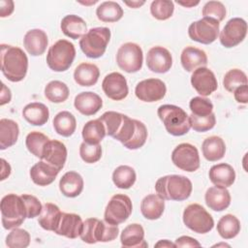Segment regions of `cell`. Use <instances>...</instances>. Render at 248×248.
<instances>
[{
    "instance_id": "50",
    "label": "cell",
    "mask_w": 248,
    "mask_h": 248,
    "mask_svg": "<svg viewBox=\"0 0 248 248\" xmlns=\"http://www.w3.org/2000/svg\"><path fill=\"white\" fill-rule=\"evenodd\" d=\"M226 8L220 1H208L202 8L203 17H211L217 21H222L226 17Z\"/></svg>"
},
{
    "instance_id": "25",
    "label": "cell",
    "mask_w": 248,
    "mask_h": 248,
    "mask_svg": "<svg viewBox=\"0 0 248 248\" xmlns=\"http://www.w3.org/2000/svg\"><path fill=\"white\" fill-rule=\"evenodd\" d=\"M59 171L56 168L42 160L30 169L29 174L36 185L47 186L55 180Z\"/></svg>"
},
{
    "instance_id": "14",
    "label": "cell",
    "mask_w": 248,
    "mask_h": 248,
    "mask_svg": "<svg viewBox=\"0 0 248 248\" xmlns=\"http://www.w3.org/2000/svg\"><path fill=\"white\" fill-rule=\"evenodd\" d=\"M166 92V84L159 78L143 79L140 81L135 88L137 98L146 103H153L162 100L165 97Z\"/></svg>"
},
{
    "instance_id": "54",
    "label": "cell",
    "mask_w": 248,
    "mask_h": 248,
    "mask_svg": "<svg viewBox=\"0 0 248 248\" xmlns=\"http://www.w3.org/2000/svg\"><path fill=\"white\" fill-rule=\"evenodd\" d=\"M15 10V4L12 0H1L0 1V16L6 17L13 14Z\"/></svg>"
},
{
    "instance_id": "34",
    "label": "cell",
    "mask_w": 248,
    "mask_h": 248,
    "mask_svg": "<svg viewBox=\"0 0 248 248\" xmlns=\"http://www.w3.org/2000/svg\"><path fill=\"white\" fill-rule=\"evenodd\" d=\"M19 128L16 121L8 118L0 120V149L5 150L13 146L18 139Z\"/></svg>"
},
{
    "instance_id": "10",
    "label": "cell",
    "mask_w": 248,
    "mask_h": 248,
    "mask_svg": "<svg viewBox=\"0 0 248 248\" xmlns=\"http://www.w3.org/2000/svg\"><path fill=\"white\" fill-rule=\"evenodd\" d=\"M143 53L141 47L135 43H125L117 50L116 63L126 73H137L142 67Z\"/></svg>"
},
{
    "instance_id": "45",
    "label": "cell",
    "mask_w": 248,
    "mask_h": 248,
    "mask_svg": "<svg viewBox=\"0 0 248 248\" xmlns=\"http://www.w3.org/2000/svg\"><path fill=\"white\" fill-rule=\"evenodd\" d=\"M123 113L117 112V111H113V110H108L106 111L105 113H103L99 119L103 122L105 129H106V133L108 136L112 137L117 133L122 120H123Z\"/></svg>"
},
{
    "instance_id": "42",
    "label": "cell",
    "mask_w": 248,
    "mask_h": 248,
    "mask_svg": "<svg viewBox=\"0 0 248 248\" xmlns=\"http://www.w3.org/2000/svg\"><path fill=\"white\" fill-rule=\"evenodd\" d=\"M48 140L49 138L46 137L45 134L38 131H33L26 136L25 145L31 154H33L37 158L42 159L45 145Z\"/></svg>"
},
{
    "instance_id": "27",
    "label": "cell",
    "mask_w": 248,
    "mask_h": 248,
    "mask_svg": "<svg viewBox=\"0 0 248 248\" xmlns=\"http://www.w3.org/2000/svg\"><path fill=\"white\" fill-rule=\"evenodd\" d=\"M208 176L215 186L228 188L232 186L235 180V171L231 165L221 163L210 168Z\"/></svg>"
},
{
    "instance_id": "32",
    "label": "cell",
    "mask_w": 248,
    "mask_h": 248,
    "mask_svg": "<svg viewBox=\"0 0 248 248\" xmlns=\"http://www.w3.org/2000/svg\"><path fill=\"white\" fill-rule=\"evenodd\" d=\"M100 77V70L95 64L81 63L74 72V79L80 86H92L97 83Z\"/></svg>"
},
{
    "instance_id": "60",
    "label": "cell",
    "mask_w": 248,
    "mask_h": 248,
    "mask_svg": "<svg viewBox=\"0 0 248 248\" xmlns=\"http://www.w3.org/2000/svg\"><path fill=\"white\" fill-rule=\"evenodd\" d=\"M214 246H227V247H230V245L229 244H226V243H220V244H216V245H214Z\"/></svg>"
},
{
    "instance_id": "3",
    "label": "cell",
    "mask_w": 248,
    "mask_h": 248,
    "mask_svg": "<svg viewBox=\"0 0 248 248\" xmlns=\"http://www.w3.org/2000/svg\"><path fill=\"white\" fill-rule=\"evenodd\" d=\"M157 114L167 132L171 136H183L191 129L190 117L180 107L169 104L162 105L158 108Z\"/></svg>"
},
{
    "instance_id": "8",
    "label": "cell",
    "mask_w": 248,
    "mask_h": 248,
    "mask_svg": "<svg viewBox=\"0 0 248 248\" xmlns=\"http://www.w3.org/2000/svg\"><path fill=\"white\" fill-rule=\"evenodd\" d=\"M183 223L197 233H207L214 227L212 216L199 203H191L183 211Z\"/></svg>"
},
{
    "instance_id": "39",
    "label": "cell",
    "mask_w": 248,
    "mask_h": 248,
    "mask_svg": "<svg viewBox=\"0 0 248 248\" xmlns=\"http://www.w3.org/2000/svg\"><path fill=\"white\" fill-rule=\"evenodd\" d=\"M137 179L135 170L127 165H121L117 167L112 172V181L114 185L119 189L131 188Z\"/></svg>"
},
{
    "instance_id": "15",
    "label": "cell",
    "mask_w": 248,
    "mask_h": 248,
    "mask_svg": "<svg viewBox=\"0 0 248 248\" xmlns=\"http://www.w3.org/2000/svg\"><path fill=\"white\" fill-rule=\"evenodd\" d=\"M102 89L106 96L113 101H121L125 99L129 93L127 80L125 77L118 72H112L104 78Z\"/></svg>"
},
{
    "instance_id": "47",
    "label": "cell",
    "mask_w": 248,
    "mask_h": 248,
    "mask_svg": "<svg viewBox=\"0 0 248 248\" xmlns=\"http://www.w3.org/2000/svg\"><path fill=\"white\" fill-rule=\"evenodd\" d=\"M189 108L192 114L196 116H206L212 112L213 104L207 98H204L202 96H197L191 99L189 103Z\"/></svg>"
},
{
    "instance_id": "11",
    "label": "cell",
    "mask_w": 248,
    "mask_h": 248,
    "mask_svg": "<svg viewBox=\"0 0 248 248\" xmlns=\"http://www.w3.org/2000/svg\"><path fill=\"white\" fill-rule=\"evenodd\" d=\"M220 22L211 17H202L190 24L188 35L191 40L209 45L213 43L219 36Z\"/></svg>"
},
{
    "instance_id": "35",
    "label": "cell",
    "mask_w": 248,
    "mask_h": 248,
    "mask_svg": "<svg viewBox=\"0 0 248 248\" xmlns=\"http://www.w3.org/2000/svg\"><path fill=\"white\" fill-rule=\"evenodd\" d=\"M53 128L55 132L65 138L71 137L77 128V120L73 113L67 110L58 112L53 118Z\"/></svg>"
},
{
    "instance_id": "21",
    "label": "cell",
    "mask_w": 248,
    "mask_h": 248,
    "mask_svg": "<svg viewBox=\"0 0 248 248\" xmlns=\"http://www.w3.org/2000/svg\"><path fill=\"white\" fill-rule=\"evenodd\" d=\"M47 44V35L42 29H31L26 32L23 38V46L26 51L32 56H40L44 54Z\"/></svg>"
},
{
    "instance_id": "53",
    "label": "cell",
    "mask_w": 248,
    "mask_h": 248,
    "mask_svg": "<svg viewBox=\"0 0 248 248\" xmlns=\"http://www.w3.org/2000/svg\"><path fill=\"white\" fill-rule=\"evenodd\" d=\"M232 93H233L234 99L237 103H240V104L248 103V86H247V84L241 85L240 87L236 88Z\"/></svg>"
},
{
    "instance_id": "51",
    "label": "cell",
    "mask_w": 248,
    "mask_h": 248,
    "mask_svg": "<svg viewBox=\"0 0 248 248\" xmlns=\"http://www.w3.org/2000/svg\"><path fill=\"white\" fill-rule=\"evenodd\" d=\"M21 198L25 203L27 218L32 219L39 216L43 209V205L41 202L35 196L28 195V194L21 195Z\"/></svg>"
},
{
    "instance_id": "44",
    "label": "cell",
    "mask_w": 248,
    "mask_h": 248,
    "mask_svg": "<svg viewBox=\"0 0 248 248\" xmlns=\"http://www.w3.org/2000/svg\"><path fill=\"white\" fill-rule=\"evenodd\" d=\"M174 11V4L169 0H155L151 2L150 13L158 20L169 19Z\"/></svg>"
},
{
    "instance_id": "17",
    "label": "cell",
    "mask_w": 248,
    "mask_h": 248,
    "mask_svg": "<svg viewBox=\"0 0 248 248\" xmlns=\"http://www.w3.org/2000/svg\"><path fill=\"white\" fill-rule=\"evenodd\" d=\"M146 65L147 68L153 73L165 74L171 68V54L166 47L160 46H153L147 52Z\"/></svg>"
},
{
    "instance_id": "52",
    "label": "cell",
    "mask_w": 248,
    "mask_h": 248,
    "mask_svg": "<svg viewBox=\"0 0 248 248\" xmlns=\"http://www.w3.org/2000/svg\"><path fill=\"white\" fill-rule=\"evenodd\" d=\"M175 247H201V243L188 235H182L175 239Z\"/></svg>"
},
{
    "instance_id": "29",
    "label": "cell",
    "mask_w": 248,
    "mask_h": 248,
    "mask_svg": "<svg viewBox=\"0 0 248 248\" xmlns=\"http://www.w3.org/2000/svg\"><path fill=\"white\" fill-rule=\"evenodd\" d=\"M165 210V200L157 194L145 196L140 202V211L144 218L148 220L159 219Z\"/></svg>"
},
{
    "instance_id": "59",
    "label": "cell",
    "mask_w": 248,
    "mask_h": 248,
    "mask_svg": "<svg viewBox=\"0 0 248 248\" xmlns=\"http://www.w3.org/2000/svg\"><path fill=\"white\" fill-rule=\"evenodd\" d=\"M200 3V1H186V2H181V1H177V4L183 6V7H186V8H191V7H194L196 5H198Z\"/></svg>"
},
{
    "instance_id": "33",
    "label": "cell",
    "mask_w": 248,
    "mask_h": 248,
    "mask_svg": "<svg viewBox=\"0 0 248 248\" xmlns=\"http://www.w3.org/2000/svg\"><path fill=\"white\" fill-rule=\"evenodd\" d=\"M62 212L60 208L51 202H46L43 205L42 212L39 215L38 223L46 231L54 232L61 219Z\"/></svg>"
},
{
    "instance_id": "56",
    "label": "cell",
    "mask_w": 248,
    "mask_h": 248,
    "mask_svg": "<svg viewBox=\"0 0 248 248\" xmlns=\"http://www.w3.org/2000/svg\"><path fill=\"white\" fill-rule=\"evenodd\" d=\"M1 180H5L11 174V166L3 158L1 159Z\"/></svg>"
},
{
    "instance_id": "37",
    "label": "cell",
    "mask_w": 248,
    "mask_h": 248,
    "mask_svg": "<svg viewBox=\"0 0 248 248\" xmlns=\"http://www.w3.org/2000/svg\"><path fill=\"white\" fill-rule=\"evenodd\" d=\"M96 16L103 22H116L123 16V9L114 1H105L96 9Z\"/></svg>"
},
{
    "instance_id": "48",
    "label": "cell",
    "mask_w": 248,
    "mask_h": 248,
    "mask_svg": "<svg viewBox=\"0 0 248 248\" xmlns=\"http://www.w3.org/2000/svg\"><path fill=\"white\" fill-rule=\"evenodd\" d=\"M190 123H191V128H193L194 131L196 132H206L211 130L215 124H216V117L213 112L206 116H196L194 114H190Z\"/></svg>"
},
{
    "instance_id": "57",
    "label": "cell",
    "mask_w": 248,
    "mask_h": 248,
    "mask_svg": "<svg viewBox=\"0 0 248 248\" xmlns=\"http://www.w3.org/2000/svg\"><path fill=\"white\" fill-rule=\"evenodd\" d=\"M154 247H175V245H174V243L170 242L168 239H162V240H159L154 245Z\"/></svg>"
},
{
    "instance_id": "38",
    "label": "cell",
    "mask_w": 248,
    "mask_h": 248,
    "mask_svg": "<svg viewBox=\"0 0 248 248\" xmlns=\"http://www.w3.org/2000/svg\"><path fill=\"white\" fill-rule=\"evenodd\" d=\"M240 222L232 214H226L217 223V232L224 239H232L240 232Z\"/></svg>"
},
{
    "instance_id": "30",
    "label": "cell",
    "mask_w": 248,
    "mask_h": 248,
    "mask_svg": "<svg viewBox=\"0 0 248 248\" xmlns=\"http://www.w3.org/2000/svg\"><path fill=\"white\" fill-rule=\"evenodd\" d=\"M22 116L31 125L43 126L48 120L49 111L47 107L43 103L33 102L23 108Z\"/></svg>"
},
{
    "instance_id": "5",
    "label": "cell",
    "mask_w": 248,
    "mask_h": 248,
    "mask_svg": "<svg viewBox=\"0 0 248 248\" xmlns=\"http://www.w3.org/2000/svg\"><path fill=\"white\" fill-rule=\"evenodd\" d=\"M27 218L25 203L21 196L8 194L1 200V221L3 228L13 230L18 228Z\"/></svg>"
},
{
    "instance_id": "36",
    "label": "cell",
    "mask_w": 248,
    "mask_h": 248,
    "mask_svg": "<svg viewBox=\"0 0 248 248\" xmlns=\"http://www.w3.org/2000/svg\"><path fill=\"white\" fill-rule=\"evenodd\" d=\"M82 139L83 141L89 144H99L107 135L103 122L98 119L89 120L82 128Z\"/></svg>"
},
{
    "instance_id": "22",
    "label": "cell",
    "mask_w": 248,
    "mask_h": 248,
    "mask_svg": "<svg viewBox=\"0 0 248 248\" xmlns=\"http://www.w3.org/2000/svg\"><path fill=\"white\" fill-rule=\"evenodd\" d=\"M231 194L225 187H209L204 195L206 205L214 211H223L231 204Z\"/></svg>"
},
{
    "instance_id": "7",
    "label": "cell",
    "mask_w": 248,
    "mask_h": 248,
    "mask_svg": "<svg viewBox=\"0 0 248 248\" xmlns=\"http://www.w3.org/2000/svg\"><path fill=\"white\" fill-rule=\"evenodd\" d=\"M110 40V30L108 27H95L79 40L82 52L89 58H99L104 55Z\"/></svg>"
},
{
    "instance_id": "18",
    "label": "cell",
    "mask_w": 248,
    "mask_h": 248,
    "mask_svg": "<svg viewBox=\"0 0 248 248\" xmlns=\"http://www.w3.org/2000/svg\"><path fill=\"white\" fill-rule=\"evenodd\" d=\"M42 160L61 170L67 160L65 144L56 140H49L45 145Z\"/></svg>"
},
{
    "instance_id": "12",
    "label": "cell",
    "mask_w": 248,
    "mask_h": 248,
    "mask_svg": "<svg viewBox=\"0 0 248 248\" xmlns=\"http://www.w3.org/2000/svg\"><path fill=\"white\" fill-rule=\"evenodd\" d=\"M171 161L178 169L193 172L200 168V155L196 146L183 142L178 144L171 153Z\"/></svg>"
},
{
    "instance_id": "9",
    "label": "cell",
    "mask_w": 248,
    "mask_h": 248,
    "mask_svg": "<svg viewBox=\"0 0 248 248\" xmlns=\"http://www.w3.org/2000/svg\"><path fill=\"white\" fill-rule=\"evenodd\" d=\"M132 210L131 199L127 195L116 194L111 197L106 206L104 220L110 225L118 226L130 217Z\"/></svg>"
},
{
    "instance_id": "13",
    "label": "cell",
    "mask_w": 248,
    "mask_h": 248,
    "mask_svg": "<svg viewBox=\"0 0 248 248\" xmlns=\"http://www.w3.org/2000/svg\"><path fill=\"white\" fill-rule=\"evenodd\" d=\"M247 22L240 17L231 18L220 32V43L223 46L231 48L239 45L246 37Z\"/></svg>"
},
{
    "instance_id": "6",
    "label": "cell",
    "mask_w": 248,
    "mask_h": 248,
    "mask_svg": "<svg viewBox=\"0 0 248 248\" xmlns=\"http://www.w3.org/2000/svg\"><path fill=\"white\" fill-rule=\"evenodd\" d=\"M75 57V46L71 42L61 39L49 47L46 63L48 68L54 72H65L72 66Z\"/></svg>"
},
{
    "instance_id": "26",
    "label": "cell",
    "mask_w": 248,
    "mask_h": 248,
    "mask_svg": "<svg viewBox=\"0 0 248 248\" xmlns=\"http://www.w3.org/2000/svg\"><path fill=\"white\" fill-rule=\"evenodd\" d=\"M63 34L73 40L81 39L87 33V25L83 18L76 15L65 16L60 23Z\"/></svg>"
},
{
    "instance_id": "4",
    "label": "cell",
    "mask_w": 248,
    "mask_h": 248,
    "mask_svg": "<svg viewBox=\"0 0 248 248\" xmlns=\"http://www.w3.org/2000/svg\"><path fill=\"white\" fill-rule=\"evenodd\" d=\"M118 233V226L110 225L105 220L87 218L83 222L79 237L85 243L94 244L97 242L112 241L117 237Z\"/></svg>"
},
{
    "instance_id": "40",
    "label": "cell",
    "mask_w": 248,
    "mask_h": 248,
    "mask_svg": "<svg viewBox=\"0 0 248 248\" xmlns=\"http://www.w3.org/2000/svg\"><path fill=\"white\" fill-rule=\"evenodd\" d=\"M69 88L60 80H51L45 87V97L51 103L59 104L69 98Z\"/></svg>"
},
{
    "instance_id": "20",
    "label": "cell",
    "mask_w": 248,
    "mask_h": 248,
    "mask_svg": "<svg viewBox=\"0 0 248 248\" xmlns=\"http://www.w3.org/2000/svg\"><path fill=\"white\" fill-rule=\"evenodd\" d=\"M74 106L78 111L85 116L97 113L103 107L102 98L91 91L81 92L75 97Z\"/></svg>"
},
{
    "instance_id": "55",
    "label": "cell",
    "mask_w": 248,
    "mask_h": 248,
    "mask_svg": "<svg viewBox=\"0 0 248 248\" xmlns=\"http://www.w3.org/2000/svg\"><path fill=\"white\" fill-rule=\"evenodd\" d=\"M12 99V93L9 87L5 85V83L2 82V89H1V94H0V105L4 106L5 104L10 103Z\"/></svg>"
},
{
    "instance_id": "28",
    "label": "cell",
    "mask_w": 248,
    "mask_h": 248,
    "mask_svg": "<svg viewBox=\"0 0 248 248\" xmlns=\"http://www.w3.org/2000/svg\"><path fill=\"white\" fill-rule=\"evenodd\" d=\"M82 176L74 170L67 171L59 181L60 192L68 198H76L79 196L83 190Z\"/></svg>"
},
{
    "instance_id": "46",
    "label": "cell",
    "mask_w": 248,
    "mask_h": 248,
    "mask_svg": "<svg viewBox=\"0 0 248 248\" xmlns=\"http://www.w3.org/2000/svg\"><path fill=\"white\" fill-rule=\"evenodd\" d=\"M30 244V234L26 230L15 228L6 237V245L9 248H26Z\"/></svg>"
},
{
    "instance_id": "2",
    "label": "cell",
    "mask_w": 248,
    "mask_h": 248,
    "mask_svg": "<svg viewBox=\"0 0 248 248\" xmlns=\"http://www.w3.org/2000/svg\"><path fill=\"white\" fill-rule=\"evenodd\" d=\"M192 190L191 180L179 174L162 176L155 183L156 194L166 201H185L191 196Z\"/></svg>"
},
{
    "instance_id": "58",
    "label": "cell",
    "mask_w": 248,
    "mask_h": 248,
    "mask_svg": "<svg viewBox=\"0 0 248 248\" xmlns=\"http://www.w3.org/2000/svg\"><path fill=\"white\" fill-rule=\"evenodd\" d=\"M145 3V1H124V4H126L127 6H129L130 8L133 9H137L140 8V6H142Z\"/></svg>"
},
{
    "instance_id": "49",
    "label": "cell",
    "mask_w": 248,
    "mask_h": 248,
    "mask_svg": "<svg viewBox=\"0 0 248 248\" xmlns=\"http://www.w3.org/2000/svg\"><path fill=\"white\" fill-rule=\"evenodd\" d=\"M79 156L87 164H94L102 157V147L99 144H89L83 141L79 146Z\"/></svg>"
},
{
    "instance_id": "41",
    "label": "cell",
    "mask_w": 248,
    "mask_h": 248,
    "mask_svg": "<svg viewBox=\"0 0 248 248\" xmlns=\"http://www.w3.org/2000/svg\"><path fill=\"white\" fill-rule=\"evenodd\" d=\"M137 129H138V120L132 119L128 115L124 114L122 123H121L117 133L113 136V139L117 140L124 146H126L134 139Z\"/></svg>"
},
{
    "instance_id": "43",
    "label": "cell",
    "mask_w": 248,
    "mask_h": 248,
    "mask_svg": "<svg viewBox=\"0 0 248 248\" xmlns=\"http://www.w3.org/2000/svg\"><path fill=\"white\" fill-rule=\"evenodd\" d=\"M244 84H247V76L239 69H231L224 76L223 85L228 92L232 93L236 88Z\"/></svg>"
},
{
    "instance_id": "19",
    "label": "cell",
    "mask_w": 248,
    "mask_h": 248,
    "mask_svg": "<svg viewBox=\"0 0 248 248\" xmlns=\"http://www.w3.org/2000/svg\"><path fill=\"white\" fill-rule=\"evenodd\" d=\"M82 225L83 222L79 215L75 213L62 212L61 219L54 232L58 235L75 239L79 236L82 230Z\"/></svg>"
},
{
    "instance_id": "23",
    "label": "cell",
    "mask_w": 248,
    "mask_h": 248,
    "mask_svg": "<svg viewBox=\"0 0 248 248\" xmlns=\"http://www.w3.org/2000/svg\"><path fill=\"white\" fill-rule=\"evenodd\" d=\"M120 242L125 248H140L147 247L148 244L144 240V230L138 223L130 224L125 227L120 234Z\"/></svg>"
},
{
    "instance_id": "24",
    "label": "cell",
    "mask_w": 248,
    "mask_h": 248,
    "mask_svg": "<svg viewBox=\"0 0 248 248\" xmlns=\"http://www.w3.org/2000/svg\"><path fill=\"white\" fill-rule=\"evenodd\" d=\"M180 62L185 71L193 72L198 68L207 65V55L204 50L190 46L182 50Z\"/></svg>"
},
{
    "instance_id": "31",
    "label": "cell",
    "mask_w": 248,
    "mask_h": 248,
    "mask_svg": "<svg viewBox=\"0 0 248 248\" xmlns=\"http://www.w3.org/2000/svg\"><path fill=\"white\" fill-rule=\"evenodd\" d=\"M202 150L203 157L207 161L216 162L225 156L226 144L222 138L218 136H211L203 140Z\"/></svg>"
},
{
    "instance_id": "16",
    "label": "cell",
    "mask_w": 248,
    "mask_h": 248,
    "mask_svg": "<svg viewBox=\"0 0 248 248\" xmlns=\"http://www.w3.org/2000/svg\"><path fill=\"white\" fill-rule=\"evenodd\" d=\"M191 84L194 89L203 97L209 96L218 88V82L214 73L206 67H201L193 71Z\"/></svg>"
},
{
    "instance_id": "1",
    "label": "cell",
    "mask_w": 248,
    "mask_h": 248,
    "mask_svg": "<svg viewBox=\"0 0 248 248\" xmlns=\"http://www.w3.org/2000/svg\"><path fill=\"white\" fill-rule=\"evenodd\" d=\"M1 72L4 77L12 81H21L28 70V58L25 52L17 46L1 45Z\"/></svg>"
}]
</instances>
